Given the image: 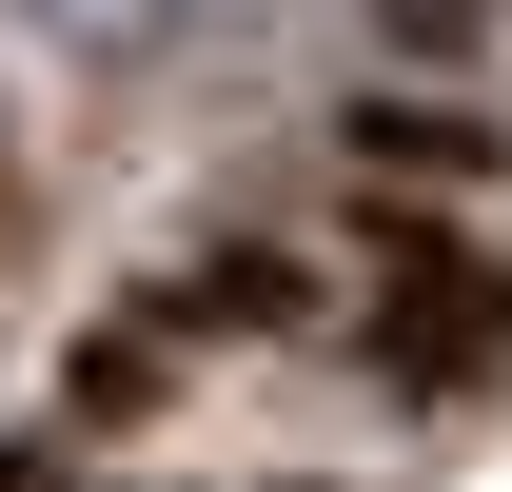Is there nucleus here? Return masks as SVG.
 Wrapping results in <instances>:
<instances>
[{
    "label": "nucleus",
    "mask_w": 512,
    "mask_h": 492,
    "mask_svg": "<svg viewBox=\"0 0 512 492\" xmlns=\"http://www.w3.org/2000/svg\"><path fill=\"white\" fill-rule=\"evenodd\" d=\"M375 335H394V374H493L512 355V276H493V256H434Z\"/></svg>",
    "instance_id": "1"
},
{
    "label": "nucleus",
    "mask_w": 512,
    "mask_h": 492,
    "mask_svg": "<svg viewBox=\"0 0 512 492\" xmlns=\"http://www.w3.org/2000/svg\"><path fill=\"white\" fill-rule=\"evenodd\" d=\"M40 20H60V40H99V60H119V40H178L197 0H40Z\"/></svg>",
    "instance_id": "2"
}]
</instances>
